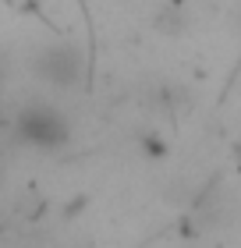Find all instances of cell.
<instances>
[{
    "label": "cell",
    "instance_id": "7a4b0ae2",
    "mask_svg": "<svg viewBox=\"0 0 241 248\" xmlns=\"http://www.w3.org/2000/svg\"><path fill=\"white\" fill-rule=\"evenodd\" d=\"M36 75L53 85H75L82 78V53L75 46H50L36 57Z\"/></svg>",
    "mask_w": 241,
    "mask_h": 248
},
{
    "label": "cell",
    "instance_id": "6da1fadb",
    "mask_svg": "<svg viewBox=\"0 0 241 248\" xmlns=\"http://www.w3.org/2000/svg\"><path fill=\"white\" fill-rule=\"evenodd\" d=\"M15 135L25 145H36V149H61L71 128L61 117V110H53L47 103H29L15 121Z\"/></svg>",
    "mask_w": 241,
    "mask_h": 248
}]
</instances>
